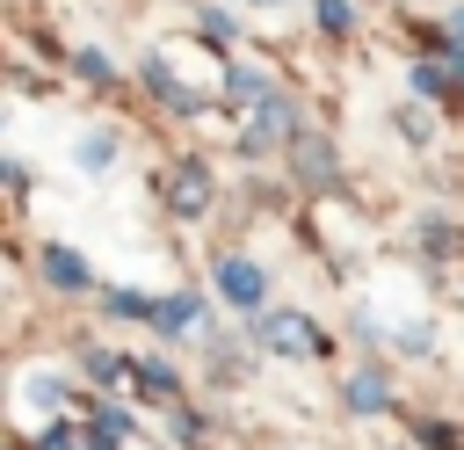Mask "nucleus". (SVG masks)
Masks as SVG:
<instances>
[{"mask_svg": "<svg viewBox=\"0 0 464 450\" xmlns=\"http://www.w3.org/2000/svg\"><path fill=\"white\" fill-rule=\"evenodd\" d=\"M218 290H225L239 312H261V290H268V276H261L254 261H218Z\"/></svg>", "mask_w": 464, "mask_h": 450, "instance_id": "f257e3e1", "label": "nucleus"}, {"mask_svg": "<svg viewBox=\"0 0 464 450\" xmlns=\"http://www.w3.org/2000/svg\"><path fill=\"white\" fill-rule=\"evenodd\" d=\"M44 276H51L58 290H87V261H80L72 247H44Z\"/></svg>", "mask_w": 464, "mask_h": 450, "instance_id": "f03ea898", "label": "nucleus"}, {"mask_svg": "<svg viewBox=\"0 0 464 450\" xmlns=\"http://www.w3.org/2000/svg\"><path fill=\"white\" fill-rule=\"evenodd\" d=\"M261 334H268V341H276V348H304V356H312V348H319V334H312V327H304V319H297V312H276V319H268V327H261Z\"/></svg>", "mask_w": 464, "mask_h": 450, "instance_id": "7ed1b4c3", "label": "nucleus"}, {"mask_svg": "<svg viewBox=\"0 0 464 450\" xmlns=\"http://www.w3.org/2000/svg\"><path fill=\"white\" fill-rule=\"evenodd\" d=\"M290 123H297V116H290V102H283V94H268V102H261V116H254V145H268V138H283Z\"/></svg>", "mask_w": 464, "mask_h": 450, "instance_id": "20e7f679", "label": "nucleus"}, {"mask_svg": "<svg viewBox=\"0 0 464 450\" xmlns=\"http://www.w3.org/2000/svg\"><path fill=\"white\" fill-rule=\"evenodd\" d=\"M348 406H355V414H377V406H384V370H362V377L348 385Z\"/></svg>", "mask_w": 464, "mask_h": 450, "instance_id": "39448f33", "label": "nucleus"}, {"mask_svg": "<svg viewBox=\"0 0 464 450\" xmlns=\"http://www.w3.org/2000/svg\"><path fill=\"white\" fill-rule=\"evenodd\" d=\"M152 319H160V334H181V327H196V298H167V305H152Z\"/></svg>", "mask_w": 464, "mask_h": 450, "instance_id": "423d86ee", "label": "nucleus"}, {"mask_svg": "<svg viewBox=\"0 0 464 450\" xmlns=\"http://www.w3.org/2000/svg\"><path fill=\"white\" fill-rule=\"evenodd\" d=\"M225 87H232L239 102H268V80H261V73H246V65H239V73H232Z\"/></svg>", "mask_w": 464, "mask_h": 450, "instance_id": "0eeeda50", "label": "nucleus"}, {"mask_svg": "<svg viewBox=\"0 0 464 450\" xmlns=\"http://www.w3.org/2000/svg\"><path fill=\"white\" fill-rule=\"evenodd\" d=\"M109 312L116 319H138V312H152V298L145 290H109Z\"/></svg>", "mask_w": 464, "mask_h": 450, "instance_id": "6e6552de", "label": "nucleus"}, {"mask_svg": "<svg viewBox=\"0 0 464 450\" xmlns=\"http://www.w3.org/2000/svg\"><path fill=\"white\" fill-rule=\"evenodd\" d=\"M123 370H130V356H87V377H94V385H116Z\"/></svg>", "mask_w": 464, "mask_h": 450, "instance_id": "1a4fd4ad", "label": "nucleus"}, {"mask_svg": "<svg viewBox=\"0 0 464 450\" xmlns=\"http://www.w3.org/2000/svg\"><path fill=\"white\" fill-rule=\"evenodd\" d=\"M319 22H326V29H334V36H341V29H348V22H355V7H348V0H319Z\"/></svg>", "mask_w": 464, "mask_h": 450, "instance_id": "9d476101", "label": "nucleus"}, {"mask_svg": "<svg viewBox=\"0 0 464 450\" xmlns=\"http://www.w3.org/2000/svg\"><path fill=\"white\" fill-rule=\"evenodd\" d=\"M22 392H29V399H36V406H51V399H65V385H58V377H44V370H36V377H29V385H22Z\"/></svg>", "mask_w": 464, "mask_h": 450, "instance_id": "9b49d317", "label": "nucleus"}, {"mask_svg": "<svg viewBox=\"0 0 464 450\" xmlns=\"http://www.w3.org/2000/svg\"><path fill=\"white\" fill-rule=\"evenodd\" d=\"M138 363H145V356H138ZM138 377H145V392H174V370H167V363H145Z\"/></svg>", "mask_w": 464, "mask_h": 450, "instance_id": "f8f14e48", "label": "nucleus"}, {"mask_svg": "<svg viewBox=\"0 0 464 450\" xmlns=\"http://www.w3.org/2000/svg\"><path fill=\"white\" fill-rule=\"evenodd\" d=\"M457 36H464V15H457Z\"/></svg>", "mask_w": 464, "mask_h": 450, "instance_id": "ddd939ff", "label": "nucleus"}]
</instances>
